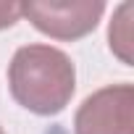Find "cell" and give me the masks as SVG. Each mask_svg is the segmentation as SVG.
<instances>
[{
    "label": "cell",
    "mask_w": 134,
    "mask_h": 134,
    "mask_svg": "<svg viewBox=\"0 0 134 134\" xmlns=\"http://www.w3.org/2000/svg\"><path fill=\"white\" fill-rule=\"evenodd\" d=\"M0 134H5V131H3V126H0Z\"/></svg>",
    "instance_id": "cell-6"
},
{
    "label": "cell",
    "mask_w": 134,
    "mask_h": 134,
    "mask_svg": "<svg viewBox=\"0 0 134 134\" xmlns=\"http://www.w3.org/2000/svg\"><path fill=\"white\" fill-rule=\"evenodd\" d=\"M74 134H134V87L110 84L84 97L74 116Z\"/></svg>",
    "instance_id": "cell-3"
},
{
    "label": "cell",
    "mask_w": 134,
    "mask_h": 134,
    "mask_svg": "<svg viewBox=\"0 0 134 134\" xmlns=\"http://www.w3.org/2000/svg\"><path fill=\"white\" fill-rule=\"evenodd\" d=\"M19 19H21V3L0 0V29H11Z\"/></svg>",
    "instance_id": "cell-5"
},
{
    "label": "cell",
    "mask_w": 134,
    "mask_h": 134,
    "mask_svg": "<svg viewBox=\"0 0 134 134\" xmlns=\"http://www.w3.org/2000/svg\"><path fill=\"white\" fill-rule=\"evenodd\" d=\"M8 90L29 113L58 116L74 97L76 69L53 45H24L8 63Z\"/></svg>",
    "instance_id": "cell-1"
},
{
    "label": "cell",
    "mask_w": 134,
    "mask_h": 134,
    "mask_svg": "<svg viewBox=\"0 0 134 134\" xmlns=\"http://www.w3.org/2000/svg\"><path fill=\"white\" fill-rule=\"evenodd\" d=\"M105 13L103 0H32L21 3V16L53 40H82L100 24Z\"/></svg>",
    "instance_id": "cell-2"
},
{
    "label": "cell",
    "mask_w": 134,
    "mask_h": 134,
    "mask_svg": "<svg viewBox=\"0 0 134 134\" xmlns=\"http://www.w3.org/2000/svg\"><path fill=\"white\" fill-rule=\"evenodd\" d=\"M108 45L124 66H131V3H121L113 11V21L108 26Z\"/></svg>",
    "instance_id": "cell-4"
}]
</instances>
